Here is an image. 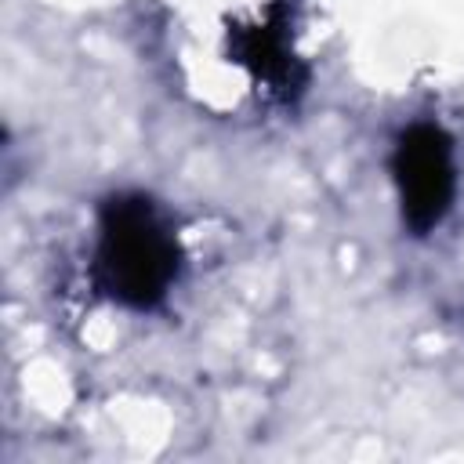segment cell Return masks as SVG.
Instances as JSON below:
<instances>
[{"instance_id": "obj_1", "label": "cell", "mask_w": 464, "mask_h": 464, "mask_svg": "<svg viewBox=\"0 0 464 464\" xmlns=\"http://www.w3.org/2000/svg\"><path fill=\"white\" fill-rule=\"evenodd\" d=\"M178 239L145 196H109L98 218V279L130 304L152 308L178 276Z\"/></svg>"}, {"instance_id": "obj_2", "label": "cell", "mask_w": 464, "mask_h": 464, "mask_svg": "<svg viewBox=\"0 0 464 464\" xmlns=\"http://www.w3.org/2000/svg\"><path fill=\"white\" fill-rule=\"evenodd\" d=\"M392 178L399 188L406 228L413 236H428L446 218L457 188L450 134L439 123L406 127L392 152Z\"/></svg>"}, {"instance_id": "obj_3", "label": "cell", "mask_w": 464, "mask_h": 464, "mask_svg": "<svg viewBox=\"0 0 464 464\" xmlns=\"http://www.w3.org/2000/svg\"><path fill=\"white\" fill-rule=\"evenodd\" d=\"M236 54H239V62L254 65L265 80H279V76L290 72V58H286L283 36H279L276 29H268V25H257V29L239 33Z\"/></svg>"}]
</instances>
